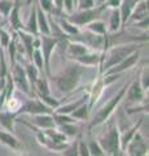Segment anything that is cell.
I'll return each instance as SVG.
<instances>
[{"label":"cell","mask_w":149,"mask_h":156,"mask_svg":"<svg viewBox=\"0 0 149 156\" xmlns=\"http://www.w3.org/2000/svg\"><path fill=\"white\" fill-rule=\"evenodd\" d=\"M84 65L79 64V62L68 64L59 76L53 77L57 87L62 94H69L75 89L76 85L79 83L82 74L84 73Z\"/></svg>","instance_id":"obj_1"},{"label":"cell","mask_w":149,"mask_h":156,"mask_svg":"<svg viewBox=\"0 0 149 156\" xmlns=\"http://www.w3.org/2000/svg\"><path fill=\"white\" fill-rule=\"evenodd\" d=\"M139 46L136 43H132V44H123V46H117L113 47L112 50H109L108 52L104 53L105 60L101 65V73H104L105 70H108L109 68H112L114 65H117L118 62H121L123 58H126L130 53H132L134 51H136V48Z\"/></svg>","instance_id":"obj_2"},{"label":"cell","mask_w":149,"mask_h":156,"mask_svg":"<svg viewBox=\"0 0 149 156\" xmlns=\"http://www.w3.org/2000/svg\"><path fill=\"white\" fill-rule=\"evenodd\" d=\"M104 150L105 155H121V143H119V131L115 125H112L107 134L100 136L97 140Z\"/></svg>","instance_id":"obj_3"},{"label":"cell","mask_w":149,"mask_h":156,"mask_svg":"<svg viewBox=\"0 0 149 156\" xmlns=\"http://www.w3.org/2000/svg\"><path fill=\"white\" fill-rule=\"evenodd\" d=\"M127 89H128V83H127V85H124L122 89L117 92V95H115L114 98H112L109 103H108V104H105L103 108L100 109L97 113H96V116L93 117V120L91 121L90 128H93V126H96V125H100V124H103L105 120H108V117L112 115V112L115 109V107H117V105L119 104V101L123 99L124 94L127 92Z\"/></svg>","instance_id":"obj_4"},{"label":"cell","mask_w":149,"mask_h":156,"mask_svg":"<svg viewBox=\"0 0 149 156\" xmlns=\"http://www.w3.org/2000/svg\"><path fill=\"white\" fill-rule=\"evenodd\" d=\"M105 8V4L103 7L100 8H91V9H80L79 12L76 13H70L69 14V21L71 23H74V25H78V26H82V25H87L90 23L91 21H93V20L99 16L101 11Z\"/></svg>","instance_id":"obj_5"},{"label":"cell","mask_w":149,"mask_h":156,"mask_svg":"<svg viewBox=\"0 0 149 156\" xmlns=\"http://www.w3.org/2000/svg\"><path fill=\"white\" fill-rule=\"evenodd\" d=\"M59 43V38L57 37H51V35H44L42 34L40 37V51L43 55V60H44V70L48 76L51 74L49 70V61H51V53L55 50V47Z\"/></svg>","instance_id":"obj_6"},{"label":"cell","mask_w":149,"mask_h":156,"mask_svg":"<svg viewBox=\"0 0 149 156\" xmlns=\"http://www.w3.org/2000/svg\"><path fill=\"white\" fill-rule=\"evenodd\" d=\"M20 113H29V115H40V113H52V108L46 103H43L40 99H30L25 104L21 105L16 115Z\"/></svg>","instance_id":"obj_7"},{"label":"cell","mask_w":149,"mask_h":156,"mask_svg":"<svg viewBox=\"0 0 149 156\" xmlns=\"http://www.w3.org/2000/svg\"><path fill=\"white\" fill-rule=\"evenodd\" d=\"M14 68H13V73H12V80H13V83L17 89H20L21 91H23L25 94H27L29 96L32 95V92L30 90V83H29V80L26 77V72L23 68H21L18 64L14 62Z\"/></svg>","instance_id":"obj_8"},{"label":"cell","mask_w":149,"mask_h":156,"mask_svg":"<svg viewBox=\"0 0 149 156\" xmlns=\"http://www.w3.org/2000/svg\"><path fill=\"white\" fill-rule=\"evenodd\" d=\"M124 151H127V154L132 155V156L145 155V154H148V143H147V140L136 131V133L134 134L132 139L128 142Z\"/></svg>","instance_id":"obj_9"},{"label":"cell","mask_w":149,"mask_h":156,"mask_svg":"<svg viewBox=\"0 0 149 156\" xmlns=\"http://www.w3.org/2000/svg\"><path fill=\"white\" fill-rule=\"evenodd\" d=\"M139 57H140V51L136 50V51H134L132 53H130L126 58H123L121 62H118L117 65L109 68V69L105 70L104 73H105V74H115V73H122V72L127 70L131 66L135 65L136 62L139 61Z\"/></svg>","instance_id":"obj_10"},{"label":"cell","mask_w":149,"mask_h":156,"mask_svg":"<svg viewBox=\"0 0 149 156\" xmlns=\"http://www.w3.org/2000/svg\"><path fill=\"white\" fill-rule=\"evenodd\" d=\"M128 95H127V103L128 104H134V103H140L143 101L144 96H145V91L143 90V87L140 85V81H139V77L137 80H135L131 85H128Z\"/></svg>","instance_id":"obj_11"},{"label":"cell","mask_w":149,"mask_h":156,"mask_svg":"<svg viewBox=\"0 0 149 156\" xmlns=\"http://www.w3.org/2000/svg\"><path fill=\"white\" fill-rule=\"evenodd\" d=\"M31 116H32L31 124H34L39 129H49L56 126L53 117L51 116V113H40V115H31Z\"/></svg>","instance_id":"obj_12"},{"label":"cell","mask_w":149,"mask_h":156,"mask_svg":"<svg viewBox=\"0 0 149 156\" xmlns=\"http://www.w3.org/2000/svg\"><path fill=\"white\" fill-rule=\"evenodd\" d=\"M36 7V22H38V30L44 35H51V27L47 21L46 12L39 7V4H35Z\"/></svg>","instance_id":"obj_13"},{"label":"cell","mask_w":149,"mask_h":156,"mask_svg":"<svg viewBox=\"0 0 149 156\" xmlns=\"http://www.w3.org/2000/svg\"><path fill=\"white\" fill-rule=\"evenodd\" d=\"M147 16H148V0H141V2H137V4L134 7L128 20L136 22L139 20H141Z\"/></svg>","instance_id":"obj_14"},{"label":"cell","mask_w":149,"mask_h":156,"mask_svg":"<svg viewBox=\"0 0 149 156\" xmlns=\"http://www.w3.org/2000/svg\"><path fill=\"white\" fill-rule=\"evenodd\" d=\"M75 62H79V64L88 66V65H96L97 62L101 61L103 62V57L100 56V53H95V52H86L83 55L78 56L76 58H74Z\"/></svg>","instance_id":"obj_15"},{"label":"cell","mask_w":149,"mask_h":156,"mask_svg":"<svg viewBox=\"0 0 149 156\" xmlns=\"http://www.w3.org/2000/svg\"><path fill=\"white\" fill-rule=\"evenodd\" d=\"M9 21H11V26L14 29V30H20V29H23V25L21 22L20 18V0H16L13 3V7L9 12Z\"/></svg>","instance_id":"obj_16"},{"label":"cell","mask_w":149,"mask_h":156,"mask_svg":"<svg viewBox=\"0 0 149 156\" xmlns=\"http://www.w3.org/2000/svg\"><path fill=\"white\" fill-rule=\"evenodd\" d=\"M139 0H121V5H119V13H121V21L122 25H126L128 21L130 14H131L134 7L137 4Z\"/></svg>","instance_id":"obj_17"},{"label":"cell","mask_w":149,"mask_h":156,"mask_svg":"<svg viewBox=\"0 0 149 156\" xmlns=\"http://www.w3.org/2000/svg\"><path fill=\"white\" fill-rule=\"evenodd\" d=\"M16 113L14 112H7V111H2L0 109V126L4 128L8 131H13L14 130V121L16 120Z\"/></svg>","instance_id":"obj_18"},{"label":"cell","mask_w":149,"mask_h":156,"mask_svg":"<svg viewBox=\"0 0 149 156\" xmlns=\"http://www.w3.org/2000/svg\"><path fill=\"white\" fill-rule=\"evenodd\" d=\"M0 142L4 143L5 146H8L9 148L12 150H21V143L16 136H14L11 131H5V130H0Z\"/></svg>","instance_id":"obj_19"},{"label":"cell","mask_w":149,"mask_h":156,"mask_svg":"<svg viewBox=\"0 0 149 156\" xmlns=\"http://www.w3.org/2000/svg\"><path fill=\"white\" fill-rule=\"evenodd\" d=\"M88 47L83 44V43H80V42H71L69 43V46H68V50H66V53H68V56L71 58V60H74V58H76L78 56L80 55H83V53L86 52H88Z\"/></svg>","instance_id":"obj_20"},{"label":"cell","mask_w":149,"mask_h":156,"mask_svg":"<svg viewBox=\"0 0 149 156\" xmlns=\"http://www.w3.org/2000/svg\"><path fill=\"white\" fill-rule=\"evenodd\" d=\"M17 34H18V35H20L21 41H22V43H23V47H25V50H26L27 56H29V58H30V60H31L32 51H34V46H32V42H34V38H35V35L32 37V34L22 31L21 29H20V30H17Z\"/></svg>","instance_id":"obj_21"},{"label":"cell","mask_w":149,"mask_h":156,"mask_svg":"<svg viewBox=\"0 0 149 156\" xmlns=\"http://www.w3.org/2000/svg\"><path fill=\"white\" fill-rule=\"evenodd\" d=\"M104 80H103V77L101 78H99L97 82L93 85L92 87V92H91V95H88V99H90V104H88V108L91 111V108L93 107V104L97 101V99L100 98V95H101V92H103V89H104Z\"/></svg>","instance_id":"obj_22"},{"label":"cell","mask_w":149,"mask_h":156,"mask_svg":"<svg viewBox=\"0 0 149 156\" xmlns=\"http://www.w3.org/2000/svg\"><path fill=\"white\" fill-rule=\"evenodd\" d=\"M143 120L144 119H141V120H139V122L136 124V125H134L131 129H128L127 130V133H124L122 136L119 135V143H121V151H124L126 150V147H127V144H128V142L132 139V136H134V134L137 131V129H139V126L141 125V122H143Z\"/></svg>","instance_id":"obj_23"},{"label":"cell","mask_w":149,"mask_h":156,"mask_svg":"<svg viewBox=\"0 0 149 156\" xmlns=\"http://www.w3.org/2000/svg\"><path fill=\"white\" fill-rule=\"evenodd\" d=\"M26 30H27V33H30L35 37H38V34H39V30H38V22H36V7H35V4L31 8V13H30V18H29L27 25H26Z\"/></svg>","instance_id":"obj_24"},{"label":"cell","mask_w":149,"mask_h":156,"mask_svg":"<svg viewBox=\"0 0 149 156\" xmlns=\"http://www.w3.org/2000/svg\"><path fill=\"white\" fill-rule=\"evenodd\" d=\"M121 27H122L121 13H119V8H115V9H114V12L112 13V16H110L109 31H110V33H117Z\"/></svg>","instance_id":"obj_25"},{"label":"cell","mask_w":149,"mask_h":156,"mask_svg":"<svg viewBox=\"0 0 149 156\" xmlns=\"http://www.w3.org/2000/svg\"><path fill=\"white\" fill-rule=\"evenodd\" d=\"M87 99H88V95H87V96L80 98L79 100L74 101V103H70V104H68V105L60 107L59 109H56V113H64V115H69V113H71V112H73V111H75V109L78 108L79 105H82L83 103H86V101H87Z\"/></svg>","instance_id":"obj_26"},{"label":"cell","mask_w":149,"mask_h":156,"mask_svg":"<svg viewBox=\"0 0 149 156\" xmlns=\"http://www.w3.org/2000/svg\"><path fill=\"white\" fill-rule=\"evenodd\" d=\"M25 72H26V77H27V80H29V83H30V87L34 89L35 82L38 80V72H39V70L36 69L35 65H32V64H30V62H27L26 66H25Z\"/></svg>","instance_id":"obj_27"},{"label":"cell","mask_w":149,"mask_h":156,"mask_svg":"<svg viewBox=\"0 0 149 156\" xmlns=\"http://www.w3.org/2000/svg\"><path fill=\"white\" fill-rule=\"evenodd\" d=\"M87 25H88L87 26L88 30L95 34H99V35H105V34H107V25H105V22H103V21H96V20H93V21H91Z\"/></svg>","instance_id":"obj_28"},{"label":"cell","mask_w":149,"mask_h":156,"mask_svg":"<svg viewBox=\"0 0 149 156\" xmlns=\"http://www.w3.org/2000/svg\"><path fill=\"white\" fill-rule=\"evenodd\" d=\"M62 31L66 33V35H75L78 34L79 30L78 27L74 26V23H71L69 20H64V18H60V26H59Z\"/></svg>","instance_id":"obj_29"},{"label":"cell","mask_w":149,"mask_h":156,"mask_svg":"<svg viewBox=\"0 0 149 156\" xmlns=\"http://www.w3.org/2000/svg\"><path fill=\"white\" fill-rule=\"evenodd\" d=\"M88 113H90L88 105L83 103L82 105H79L75 111L71 112L70 116L73 117V119H76V120H87L88 119Z\"/></svg>","instance_id":"obj_30"},{"label":"cell","mask_w":149,"mask_h":156,"mask_svg":"<svg viewBox=\"0 0 149 156\" xmlns=\"http://www.w3.org/2000/svg\"><path fill=\"white\" fill-rule=\"evenodd\" d=\"M34 89H36V92H38V96L40 95H51L49 92V86H48V82L46 78H38L36 82H35V86Z\"/></svg>","instance_id":"obj_31"},{"label":"cell","mask_w":149,"mask_h":156,"mask_svg":"<svg viewBox=\"0 0 149 156\" xmlns=\"http://www.w3.org/2000/svg\"><path fill=\"white\" fill-rule=\"evenodd\" d=\"M31 60H34L36 69L39 70V72L44 70V60H43V55H42L40 48H34V51H32V56H31Z\"/></svg>","instance_id":"obj_32"},{"label":"cell","mask_w":149,"mask_h":156,"mask_svg":"<svg viewBox=\"0 0 149 156\" xmlns=\"http://www.w3.org/2000/svg\"><path fill=\"white\" fill-rule=\"evenodd\" d=\"M87 148H88V152L90 155H95V156H103L104 154V150L101 148V146L97 140L95 139H90V142L87 143Z\"/></svg>","instance_id":"obj_33"},{"label":"cell","mask_w":149,"mask_h":156,"mask_svg":"<svg viewBox=\"0 0 149 156\" xmlns=\"http://www.w3.org/2000/svg\"><path fill=\"white\" fill-rule=\"evenodd\" d=\"M53 121L56 125H62V124H73L74 122V119L71 116L68 115H64V113H55L53 116Z\"/></svg>","instance_id":"obj_34"},{"label":"cell","mask_w":149,"mask_h":156,"mask_svg":"<svg viewBox=\"0 0 149 156\" xmlns=\"http://www.w3.org/2000/svg\"><path fill=\"white\" fill-rule=\"evenodd\" d=\"M60 126V131L62 134H65L66 136H74L78 133V129L76 126H74L73 124H62V125H59Z\"/></svg>","instance_id":"obj_35"},{"label":"cell","mask_w":149,"mask_h":156,"mask_svg":"<svg viewBox=\"0 0 149 156\" xmlns=\"http://www.w3.org/2000/svg\"><path fill=\"white\" fill-rule=\"evenodd\" d=\"M12 7H13L12 2H9V0H0V14H2V17L8 18Z\"/></svg>","instance_id":"obj_36"},{"label":"cell","mask_w":149,"mask_h":156,"mask_svg":"<svg viewBox=\"0 0 149 156\" xmlns=\"http://www.w3.org/2000/svg\"><path fill=\"white\" fill-rule=\"evenodd\" d=\"M8 68H7V61L4 57L3 51L0 50V78H7L8 76Z\"/></svg>","instance_id":"obj_37"},{"label":"cell","mask_w":149,"mask_h":156,"mask_svg":"<svg viewBox=\"0 0 149 156\" xmlns=\"http://www.w3.org/2000/svg\"><path fill=\"white\" fill-rule=\"evenodd\" d=\"M139 81L144 91H148V68H143L140 74H139Z\"/></svg>","instance_id":"obj_38"},{"label":"cell","mask_w":149,"mask_h":156,"mask_svg":"<svg viewBox=\"0 0 149 156\" xmlns=\"http://www.w3.org/2000/svg\"><path fill=\"white\" fill-rule=\"evenodd\" d=\"M76 7L80 9H91L95 7V0H78V4Z\"/></svg>","instance_id":"obj_39"},{"label":"cell","mask_w":149,"mask_h":156,"mask_svg":"<svg viewBox=\"0 0 149 156\" xmlns=\"http://www.w3.org/2000/svg\"><path fill=\"white\" fill-rule=\"evenodd\" d=\"M0 42H2L3 47H8L9 42H11V35H9V33L5 31L4 29H0Z\"/></svg>","instance_id":"obj_40"},{"label":"cell","mask_w":149,"mask_h":156,"mask_svg":"<svg viewBox=\"0 0 149 156\" xmlns=\"http://www.w3.org/2000/svg\"><path fill=\"white\" fill-rule=\"evenodd\" d=\"M52 2H53V0H38V4H39V7L44 12L49 13L52 11V4H53Z\"/></svg>","instance_id":"obj_41"},{"label":"cell","mask_w":149,"mask_h":156,"mask_svg":"<svg viewBox=\"0 0 149 156\" xmlns=\"http://www.w3.org/2000/svg\"><path fill=\"white\" fill-rule=\"evenodd\" d=\"M62 8H65V11L68 14L73 13V11L75 9V5H74V2L73 0H62Z\"/></svg>","instance_id":"obj_42"},{"label":"cell","mask_w":149,"mask_h":156,"mask_svg":"<svg viewBox=\"0 0 149 156\" xmlns=\"http://www.w3.org/2000/svg\"><path fill=\"white\" fill-rule=\"evenodd\" d=\"M78 155L82 156H88V148H87V144H86L83 140H78Z\"/></svg>","instance_id":"obj_43"},{"label":"cell","mask_w":149,"mask_h":156,"mask_svg":"<svg viewBox=\"0 0 149 156\" xmlns=\"http://www.w3.org/2000/svg\"><path fill=\"white\" fill-rule=\"evenodd\" d=\"M135 26L136 27H141V29H148V16L141 18V20H139V21H136Z\"/></svg>","instance_id":"obj_44"},{"label":"cell","mask_w":149,"mask_h":156,"mask_svg":"<svg viewBox=\"0 0 149 156\" xmlns=\"http://www.w3.org/2000/svg\"><path fill=\"white\" fill-rule=\"evenodd\" d=\"M119 5H121V0H108L107 4H105V7H110V8H119Z\"/></svg>","instance_id":"obj_45"},{"label":"cell","mask_w":149,"mask_h":156,"mask_svg":"<svg viewBox=\"0 0 149 156\" xmlns=\"http://www.w3.org/2000/svg\"><path fill=\"white\" fill-rule=\"evenodd\" d=\"M74 2V5H75V8H76V4H78V0H73Z\"/></svg>","instance_id":"obj_46"},{"label":"cell","mask_w":149,"mask_h":156,"mask_svg":"<svg viewBox=\"0 0 149 156\" xmlns=\"http://www.w3.org/2000/svg\"><path fill=\"white\" fill-rule=\"evenodd\" d=\"M0 22H2V14H0Z\"/></svg>","instance_id":"obj_47"},{"label":"cell","mask_w":149,"mask_h":156,"mask_svg":"<svg viewBox=\"0 0 149 156\" xmlns=\"http://www.w3.org/2000/svg\"><path fill=\"white\" fill-rule=\"evenodd\" d=\"M35 2H36V0H35Z\"/></svg>","instance_id":"obj_48"}]
</instances>
